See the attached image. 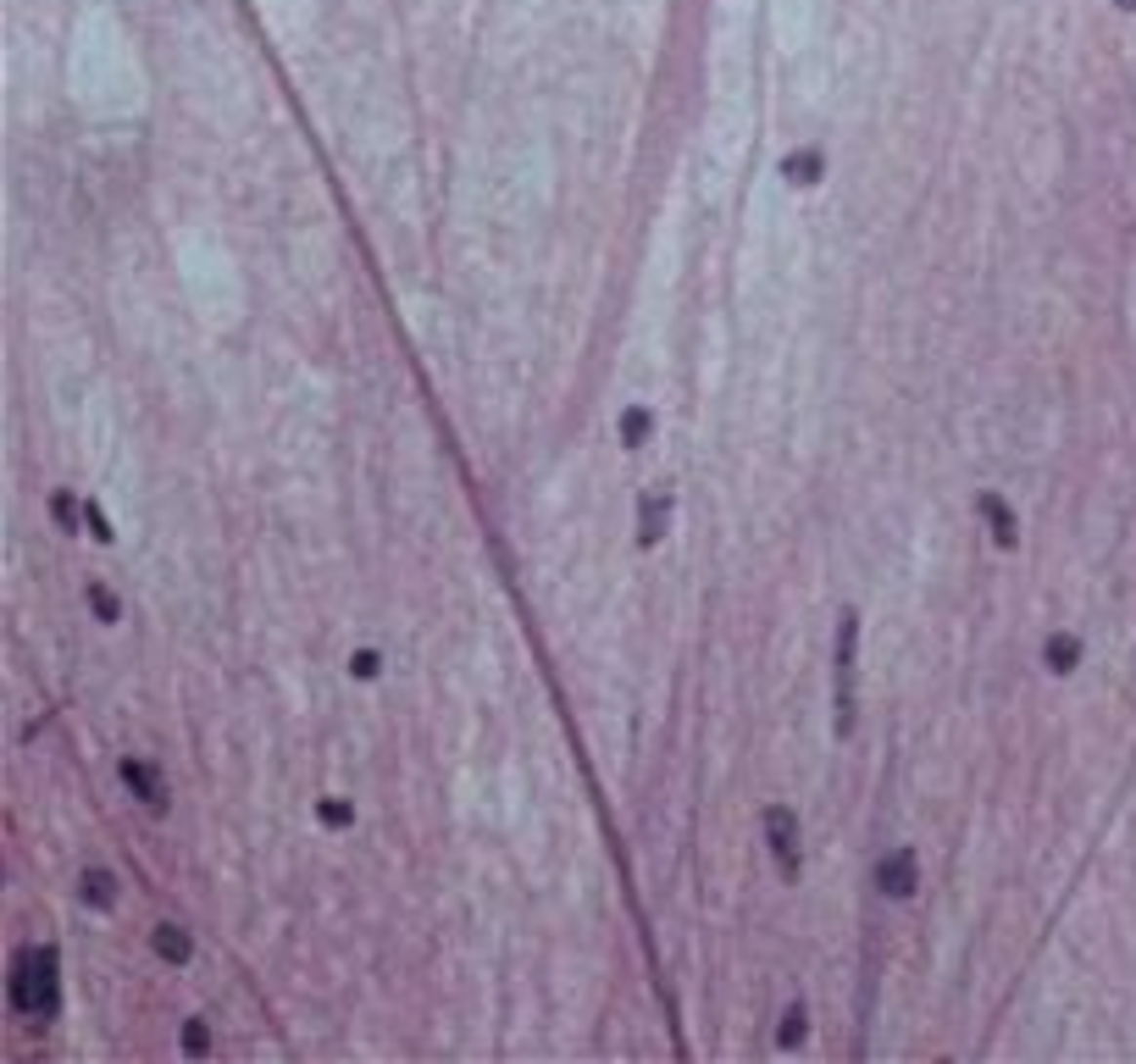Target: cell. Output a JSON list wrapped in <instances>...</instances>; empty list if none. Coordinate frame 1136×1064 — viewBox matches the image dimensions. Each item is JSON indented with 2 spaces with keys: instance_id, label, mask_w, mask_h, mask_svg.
<instances>
[{
  "instance_id": "obj_1",
  "label": "cell",
  "mask_w": 1136,
  "mask_h": 1064,
  "mask_svg": "<svg viewBox=\"0 0 1136 1064\" xmlns=\"http://www.w3.org/2000/svg\"><path fill=\"white\" fill-rule=\"evenodd\" d=\"M12 1009L28 1020H51L56 1014V954L51 948H18L12 954V976H6Z\"/></svg>"
},
{
  "instance_id": "obj_9",
  "label": "cell",
  "mask_w": 1136,
  "mask_h": 1064,
  "mask_svg": "<svg viewBox=\"0 0 1136 1064\" xmlns=\"http://www.w3.org/2000/svg\"><path fill=\"white\" fill-rule=\"evenodd\" d=\"M798 184V189H815L821 184V172H827V155L821 150H798V155H788V167H782Z\"/></svg>"
},
{
  "instance_id": "obj_6",
  "label": "cell",
  "mask_w": 1136,
  "mask_h": 1064,
  "mask_svg": "<svg viewBox=\"0 0 1136 1064\" xmlns=\"http://www.w3.org/2000/svg\"><path fill=\"white\" fill-rule=\"evenodd\" d=\"M666 527H671V499H666V494H643V505H637V544H643V550H655L660 538H666Z\"/></svg>"
},
{
  "instance_id": "obj_16",
  "label": "cell",
  "mask_w": 1136,
  "mask_h": 1064,
  "mask_svg": "<svg viewBox=\"0 0 1136 1064\" xmlns=\"http://www.w3.org/2000/svg\"><path fill=\"white\" fill-rule=\"evenodd\" d=\"M378 666H383V660H378V649H361V654H349V671H355L361 682H372V676H378Z\"/></svg>"
},
{
  "instance_id": "obj_2",
  "label": "cell",
  "mask_w": 1136,
  "mask_h": 1064,
  "mask_svg": "<svg viewBox=\"0 0 1136 1064\" xmlns=\"http://www.w3.org/2000/svg\"><path fill=\"white\" fill-rule=\"evenodd\" d=\"M854 649H860V621H837V732H854Z\"/></svg>"
},
{
  "instance_id": "obj_7",
  "label": "cell",
  "mask_w": 1136,
  "mask_h": 1064,
  "mask_svg": "<svg viewBox=\"0 0 1136 1064\" xmlns=\"http://www.w3.org/2000/svg\"><path fill=\"white\" fill-rule=\"evenodd\" d=\"M976 511L987 515V527H993V544H998V550H1015V544H1020V521H1015V511H1009V505H1003L998 494H982V499H976Z\"/></svg>"
},
{
  "instance_id": "obj_13",
  "label": "cell",
  "mask_w": 1136,
  "mask_h": 1064,
  "mask_svg": "<svg viewBox=\"0 0 1136 1064\" xmlns=\"http://www.w3.org/2000/svg\"><path fill=\"white\" fill-rule=\"evenodd\" d=\"M89 610L105 621V627H117V616H122V604H117V593L105 583H89Z\"/></svg>"
},
{
  "instance_id": "obj_14",
  "label": "cell",
  "mask_w": 1136,
  "mask_h": 1064,
  "mask_svg": "<svg viewBox=\"0 0 1136 1064\" xmlns=\"http://www.w3.org/2000/svg\"><path fill=\"white\" fill-rule=\"evenodd\" d=\"M316 815H322V826H333V832L355 826V809H349L345 798H322V804H316Z\"/></svg>"
},
{
  "instance_id": "obj_5",
  "label": "cell",
  "mask_w": 1136,
  "mask_h": 1064,
  "mask_svg": "<svg viewBox=\"0 0 1136 1064\" xmlns=\"http://www.w3.org/2000/svg\"><path fill=\"white\" fill-rule=\"evenodd\" d=\"M876 887L887 898H914V887H920V859H914V848H893V854L881 859Z\"/></svg>"
},
{
  "instance_id": "obj_12",
  "label": "cell",
  "mask_w": 1136,
  "mask_h": 1064,
  "mask_svg": "<svg viewBox=\"0 0 1136 1064\" xmlns=\"http://www.w3.org/2000/svg\"><path fill=\"white\" fill-rule=\"evenodd\" d=\"M649 432H655V416L643 411V405H632V411L621 416V444L627 449H643L649 444Z\"/></svg>"
},
{
  "instance_id": "obj_18",
  "label": "cell",
  "mask_w": 1136,
  "mask_h": 1064,
  "mask_svg": "<svg viewBox=\"0 0 1136 1064\" xmlns=\"http://www.w3.org/2000/svg\"><path fill=\"white\" fill-rule=\"evenodd\" d=\"M183 1047H189V1053H206V1047H211V1037H206V1020H189V1037H183Z\"/></svg>"
},
{
  "instance_id": "obj_10",
  "label": "cell",
  "mask_w": 1136,
  "mask_h": 1064,
  "mask_svg": "<svg viewBox=\"0 0 1136 1064\" xmlns=\"http://www.w3.org/2000/svg\"><path fill=\"white\" fill-rule=\"evenodd\" d=\"M84 904H95V910H111V904H117V876L101 871V865H95V871H84Z\"/></svg>"
},
{
  "instance_id": "obj_17",
  "label": "cell",
  "mask_w": 1136,
  "mask_h": 1064,
  "mask_svg": "<svg viewBox=\"0 0 1136 1064\" xmlns=\"http://www.w3.org/2000/svg\"><path fill=\"white\" fill-rule=\"evenodd\" d=\"M84 527L95 532L101 544H111V521H105V515H101V505H95V499H89V505H84Z\"/></svg>"
},
{
  "instance_id": "obj_8",
  "label": "cell",
  "mask_w": 1136,
  "mask_h": 1064,
  "mask_svg": "<svg viewBox=\"0 0 1136 1064\" xmlns=\"http://www.w3.org/2000/svg\"><path fill=\"white\" fill-rule=\"evenodd\" d=\"M1042 666L1053 671V676H1070V671L1081 666V637L1075 633H1053L1048 643H1042Z\"/></svg>"
},
{
  "instance_id": "obj_3",
  "label": "cell",
  "mask_w": 1136,
  "mask_h": 1064,
  "mask_svg": "<svg viewBox=\"0 0 1136 1064\" xmlns=\"http://www.w3.org/2000/svg\"><path fill=\"white\" fill-rule=\"evenodd\" d=\"M765 842H771V854H776V871L792 881L798 876V815L788 804L765 809Z\"/></svg>"
},
{
  "instance_id": "obj_11",
  "label": "cell",
  "mask_w": 1136,
  "mask_h": 1064,
  "mask_svg": "<svg viewBox=\"0 0 1136 1064\" xmlns=\"http://www.w3.org/2000/svg\"><path fill=\"white\" fill-rule=\"evenodd\" d=\"M155 954H161L167 964H183L194 954L189 931H183V926H155Z\"/></svg>"
},
{
  "instance_id": "obj_15",
  "label": "cell",
  "mask_w": 1136,
  "mask_h": 1064,
  "mask_svg": "<svg viewBox=\"0 0 1136 1064\" xmlns=\"http://www.w3.org/2000/svg\"><path fill=\"white\" fill-rule=\"evenodd\" d=\"M776 1037H782V1047H792L798 1037H804V1009H798V1003L782 1009V1031H776Z\"/></svg>"
},
{
  "instance_id": "obj_4",
  "label": "cell",
  "mask_w": 1136,
  "mask_h": 1064,
  "mask_svg": "<svg viewBox=\"0 0 1136 1064\" xmlns=\"http://www.w3.org/2000/svg\"><path fill=\"white\" fill-rule=\"evenodd\" d=\"M122 788L134 793L150 815H167V776L155 759H122Z\"/></svg>"
},
{
  "instance_id": "obj_19",
  "label": "cell",
  "mask_w": 1136,
  "mask_h": 1064,
  "mask_svg": "<svg viewBox=\"0 0 1136 1064\" xmlns=\"http://www.w3.org/2000/svg\"><path fill=\"white\" fill-rule=\"evenodd\" d=\"M56 521H61V527H72V521H78V505H72L67 494H56Z\"/></svg>"
}]
</instances>
